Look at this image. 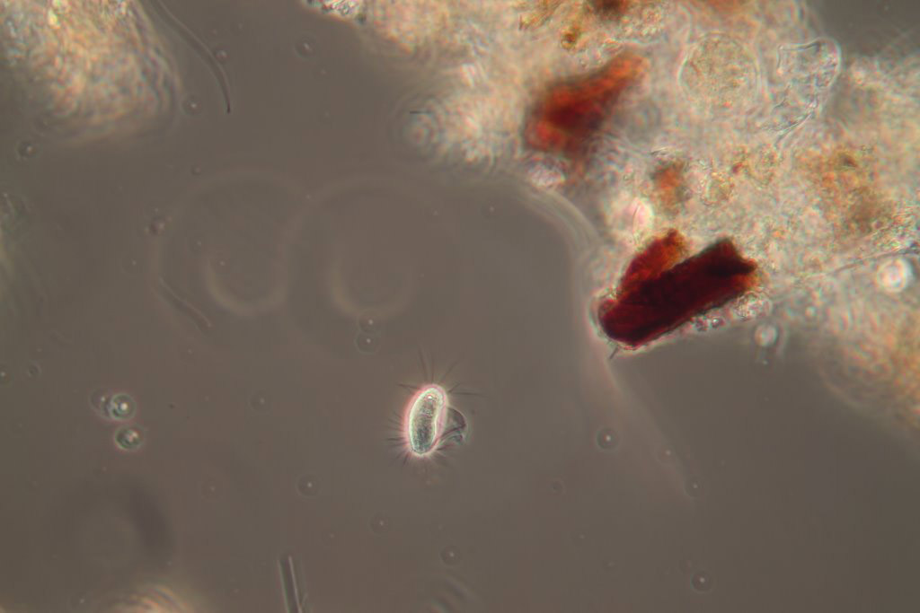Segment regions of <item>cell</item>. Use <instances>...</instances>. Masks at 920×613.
<instances>
[{"mask_svg":"<svg viewBox=\"0 0 920 613\" xmlns=\"http://www.w3.org/2000/svg\"><path fill=\"white\" fill-rule=\"evenodd\" d=\"M660 241L637 260L617 298L604 312L606 330L624 342H644L695 316L722 308L752 293L756 263L735 243L721 240L679 264H670Z\"/></svg>","mask_w":920,"mask_h":613,"instance_id":"1","label":"cell"},{"mask_svg":"<svg viewBox=\"0 0 920 613\" xmlns=\"http://www.w3.org/2000/svg\"><path fill=\"white\" fill-rule=\"evenodd\" d=\"M641 66L636 58L624 57L590 76L555 90L544 115L557 143L573 148L587 141L606 119L621 91L639 74Z\"/></svg>","mask_w":920,"mask_h":613,"instance_id":"2","label":"cell"},{"mask_svg":"<svg viewBox=\"0 0 920 613\" xmlns=\"http://www.w3.org/2000/svg\"><path fill=\"white\" fill-rule=\"evenodd\" d=\"M447 405L445 390L438 385L420 390L412 399L405 423L406 439L417 456L431 453L436 448Z\"/></svg>","mask_w":920,"mask_h":613,"instance_id":"3","label":"cell"}]
</instances>
